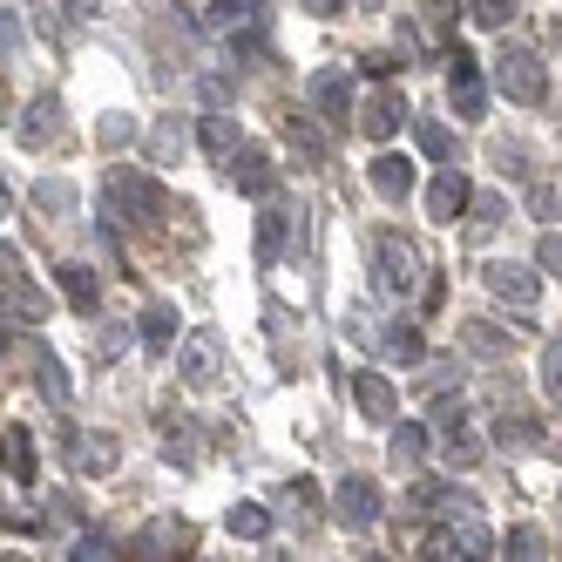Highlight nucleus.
Instances as JSON below:
<instances>
[{"label": "nucleus", "instance_id": "nucleus-32", "mask_svg": "<svg viewBox=\"0 0 562 562\" xmlns=\"http://www.w3.org/2000/svg\"><path fill=\"white\" fill-rule=\"evenodd\" d=\"M285 211H265L258 217V265H278V251H285Z\"/></svg>", "mask_w": 562, "mask_h": 562}, {"label": "nucleus", "instance_id": "nucleus-11", "mask_svg": "<svg viewBox=\"0 0 562 562\" xmlns=\"http://www.w3.org/2000/svg\"><path fill=\"white\" fill-rule=\"evenodd\" d=\"M14 136H21V149H48V143L61 136V95H34V102L14 115Z\"/></svg>", "mask_w": 562, "mask_h": 562}, {"label": "nucleus", "instance_id": "nucleus-2", "mask_svg": "<svg viewBox=\"0 0 562 562\" xmlns=\"http://www.w3.org/2000/svg\"><path fill=\"white\" fill-rule=\"evenodd\" d=\"M495 89H502L508 102H521V109H536V102L549 95L542 55H536V48H502V55H495Z\"/></svg>", "mask_w": 562, "mask_h": 562}, {"label": "nucleus", "instance_id": "nucleus-13", "mask_svg": "<svg viewBox=\"0 0 562 562\" xmlns=\"http://www.w3.org/2000/svg\"><path fill=\"white\" fill-rule=\"evenodd\" d=\"M333 508H339V521H346V529H373V521H380V488H373L367 474H346Z\"/></svg>", "mask_w": 562, "mask_h": 562}, {"label": "nucleus", "instance_id": "nucleus-39", "mask_svg": "<svg viewBox=\"0 0 562 562\" xmlns=\"http://www.w3.org/2000/svg\"><path fill=\"white\" fill-rule=\"evenodd\" d=\"M420 8H427V34H434V42H440V34L454 27V14H461V0H420Z\"/></svg>", "mask_w": 562, "mask_h": 562}, {"label": "nucleus", "instance_id": "nucleus-35", "mask_svg": "<svg viewBox=\"0 0 562 562\" xmlns=\"http://www.w3.org/2000/svg\"><path fill=\"white\" fill-rule=\"evenodd\" d=\"M502 211H508L502 196H474V204H468V231H474V237H488V231L502 224Z\"/></svg>", "mask_w": 562, "mask_h": 562}, {"label": "nucleus", "instance_id": "nucleus-44", "mask_svg": "<svg viewBox=\"0 0 562 562\" xmlns=\"http://www.w3.org/2000/svg\"><path fill=\"white\" fill-rule=\"evenodd\" d=\"M164 461H177V468H190V461H196V448H190V434H170V448H164Z\"/></svg>", "mask_w": 562, "mask_h": 562}, {"label": "nucleus", "instance_id": "nucleus-12", "mask_svg": "<svg viewBox=\"0 0 562 562\" xmlns=\"http://www.w3.org/2000/svg\"><path fill=\"white\" fill-rule=\"evenodd\" d=\"M468 204H474V183H468L461 170H440V177L427 183V217H434V224L468 217Z\"/></svg>", "mask_w": 562, "mask_h": 562}, {"label": "nucleus", "instance_id": "nucleus-17", "mask_svg": "<svg viewBox=\"0 0 562 562\" xmlns=\"http://www.w3.org/2000/svg\"><path fill=\"white\" fill-rule=\"evenodd\" d=\"M346 386H352V400H359V414H367V420H393L400 414V393H393L386 373H352Z\"/></svg>", "mask_w": 562, "mask_h": 562}, {"label": "nucleus", "instance_id": "nucleus-7", "mask_svg": "<svg viewBox=\"0 0 562 562\" xmlns=\"http://www.w3.org/2000/svg\"><path fill=\"white\" fill-rule=\"evenodd\" d=\"M488 292H495L502 305H515V312H536L542 278H536L529 265H515V258H495V265H488Z\"/></svg>", "mask_w": 562, "mask_h": 562}, {"label": "nucleus", "instance_id": "nucleus-37", "mask_svg": "<svg viewBox=\"0 0 562 562\" xmlns=\"http://www.w3.org/2000/svg\"><path fill=\"white\" fill-rule=\"evenodd\" d=\"M109 555H123V549H115V536H102V529H89L75 542V562H109Z\"/></svg>", "mask_w": 562, "mask_h": 562}, {"label": "nucleus", "instance_id": "nucleus-9", "mask_svg": "<svg viewBox=\"0 0 562 562\" xmlns=\"http://www.w3.org/2000/svg\"><path fill=\"white\" fill-rule=\"evenodd\" d=\"M305 102L318 123H346V109H352V75L346 68H318L312 82H305Z\"/></svg>", "mask_w": 562, "mask_h": 562}, {"label": "nucleus", "instance_id": "nucleus-27", "mask_svg": "<svg viewBox=\"0 0 562 562\" xmlns=\"http://www.w3.org/2000/svg\"><path fill=\"white\" fill-rule=\"evenodd\" d=\"M461 339H468V352H474V359H502V352L515 346V333L488 326V318H474V326H461Z\"/></svg>", "mask_w": 562, "mask_h": 562}, {"label": "nucleus", "instance_id": "nucleus-23", "mask_svg": "<svg viewBox=\"0 0 562 562\" xmlns=\"http://www.w3.org/2000/svg\"><path fill=\"white\" fill-rule=\"evenodd\" d=\"M196 143H204V156L224 170L237 156V115H204V130H196Z\"/></svg>", "mask_w": 562, "mask_h": 562}, {"label": "nucleus", "instance_id": "nucleus-46", "mask_svg": "<svg viewBox=\"0 0 562 562\" xmlns=\"http://www.w3.org/2000/svg\"><path fill=\"white\" fill-rule=\"evenodd\" d=\"M68 8H75V14H95V0H68Z\"/></svg>", "mask_w": 562, "mask_h": 562}, {"label": "nucleus", "instance_id": "nucleus-19", "mask_svg": "<svg viewBox=\"0 0 562 562\" xmlns=\"http://www.w3.org/2000/svg\"><path fill=\"white\" fill-rule=\"evenodd\" d=\"M495 440H502V448H515V454H529V448H542V420L502 400V414H495Z\"/></svg>", "mask_w": 562, "mask_h": 562}, {"label": "nucleus", "instance_id": "nucleus-4", "mask_svg": "<svg viewBox=\"0 0 562 562\" xmlns=\"http://www.w3.org/2000/svg\"><path fill=\"white\" fill-rule=\"evenodd\" d=\"M211 34H224L237 55L258 48V34H265V0H211Z\"/></svg>", "mask_w": 562, "mask_h": 562}, {"label": "nucleus", "instance_id": "nucleus-6", "mask_svg": "<svg viewBox=\"0 0 562 562\" xmlns=\"http://www.w3.org/2000/svg\"><path fill=\"white\" fill-rule=\"evenodd\" d=\"M196 542V529L183 515H156V521H143L136 529V542H130V555H143V562H170V555H183Z\"/></svg>", "mask_w": 562, "mask_h": 562}, {"label": "nucleus", "instance_id": "nucleus-47", "mask_svg": "<svg viewBox=\"0 0 562 562\" xmlns=\"http://www.w3.org/2000/svg\"><path fill=\"white\" fill-rule=\"evenodd\" d=\"M0 271H14V251H8V245H0Z\"/></svg>", "mask_w": 562, "mask_h": 562}, {"label": "nucleus", "instance_id": "nucleus-26", "mask_svg": "<svg viewBox=\"0 0 562 562\" xmlns=\"http://www.w3.org/2000/svg\"><path fill=\"white\" fill-rule=\"evenodd\" d=\"M427 448H434V434H427L420 420H400V427H393V461H400V468H420Z\"/></svg>", "mask_w": 562, "mask_h": 562}, {"label": "nucleus", "instance_id": "nucleus-20", "mask_svg": "<svg viewBox=\"0 0 562 562\" xmlns=\"http://www.w3.org/2000/svg\"><path fill=\"white\" fill-rule=\"evenodd\" d=\"M285 143H292V156H299V164H326V156H333L326 130H318L312 115H285Z\"/></svg>", "mask_w": 562, "mask_h": 562}, {"label": "nucleus", "instance_id": "nucleus-36", "mask_svg": "<svg viewBox=\"0 0 562 562\" xmlns=\"http://www.w3.org/2000/svg\"><path fill=\"white\" fill-rule=\"evenodd\" d=\"M414 136H420V149L434 156V164H454V130H440V123H420Z\"/></svg>", "mask_w": 562, "mask_h": 562}, {"label": "nucleus", "instance_id": "nucleus-10", "mask_svg": "<svg viewBox=\"0 0 562 562\" xmlns=\"http://www.w3.org/2000/svg\"><path fill=\"white\" fill-rule=\"evenodd\" d=\"M61 454H68V468H82V474H115V468H123L115 434H68Z\"/></svg>", "mask_w": 562, "mask_h": 562}, {"label": "nucleus", "instance_id": "nucleus-22", "mask_svg": "<svg viewBox=\"0 0 562 562\" xmlns=\"http://www.w3.org/2000/svg\"><path fill=\"white\" fill-rule=\"evenodd\" d=\"M34 380H42V400H48V407H68V400H75L68 367H61V359H55L48 346H34Z\"/></svg>", "mask_w": 562, "mask_h": 562}, {"label": "nucleus", "instance_id": "nucleus-18", "mask_svg": "<svg viewBox=\"0 0 562 562\" xmlns=\"http://www.w3.org/2000/svg\"><path fill=\"white\" fill-rule=\"evenodd\" d=\"M0 318H27V326H42L48 318V299L27 285V278H8L0 271Z\"/></svg>", "mask_w": 562, "mask_h": 562}, {"label": "nucleus", "instance_id": "nucleus-1", "mask_svg": "<svg viewBox=\"0 0 562 562\" xmlns=\"http://www.w3.org/2000/svg\"><path fill=\"white\" fill-rule=\"evenodd\" d=\"M109 217L156 224V217H170V196L156 190V177H143V170H115L109 177Z\"/></svg>", "mask_w": 562, "mask_h": 562}, {"label": "nucleus", "instance_id": "nucleus-38", "mask_svg": "<svg viewBox=\"0 0 562 562\" xmlns=\"http://www.w3.org/2000/svg\"><path fill=\"white\" fill-rule=\"evenodd\" d=\"M427 393L440 400V393H461V367H454V359H434V367H427Z\"/></svg>", "mask_w": 562, "mask_h": 562}, {"label": "nucleus", "instance_id": "nucleus-40", "mask_svg": "<svg viewBox=\"0 0 562 562\" xmlns=\"http://www.w3.org/2000/svg\"><path fill=\"white\" fill-rule=\"evenodd\" d=\"M481 27H508L515 21V0H474V8H468Z\"/></svg>", "mask_w": 562, "mask_h": 562}, {"label": "nucleus", "instance_id": "nucleus-28", "mask_svg": "<svg viewBox=\"0 0 562 562\" xmlns=\"http://www.w3.org/2000/svg\"><path fill=\"white\" fill-rule=\"evenodd\" d=\"M278 495H285V521H292V529H312V521H318V488H312V481H285Z\"/></svg>", "mask_w": 562, "mask_h": 562}, {"label": "nucleus", "instance_id": "nucleus-8", "mask_svg": "<svg viewBox=\"0 0 562 562\" xmlns=\"http://www.w3.org/2000/svg\"><path fill=\"white\" fill-rule=\"evenodd\" d=\"M448 102L461 115H481L488 109V82H481V61L468 48H448Z\"/></svg>", "mask_w": 562, "mask_h": 562}, {"label": "nucleus", "instance_id": "nucleus-45", "mask_svg": "<svg viewBox=\"0 0 562 562\" xmlns=\"http://www.w3.org/2000/svg\"><path fill=\"white\" fill-rule=\"evenodd\" d=\"M346 8V0H305V14H318V21H326V14H339Z\"/></svg>", "mask_w": 562, "mask_h": 562}, {"label": "nucleus", "instance_id": "nucleus-33", "mask_svg": "<svg viewBox=\"0 0 562 562\" xmlns=\"http://www.w3.org/2000/svg\"><path fill=\"white\" fill-rule=\"evenodd\" d=\"M495 555H515V562H536V555H549V542H542V529H508V542H495Z\"/></svg>", "mask_w": 562, "mask_h": 562}, {"label": "nucleus", "instance_id": "nucleus-24", "mask_svg": "<svg viewBox=\"0 0 562 562\" xmlns=\"http://www.w3.org/2000/svg\"><path fill=\"white\" fill-rule=\"evenodd\" d=\"M55 278H61V299H68L75 312H95V305H102V285H95L89 265H61Z\"/></svg>", "mask_w": 562, "mask_h": 562}, {"label": "nucleus", "instance_id": "nucleus-43", "mask_svg": "<svg viewBox=\"0 0 562 562\" xmlns=\"http://www.w3.org/2000/svg\"><path fill=\"white\" fill-rule=\"evenodd\" d=\"M536 265L562 278V231H542V245H536Z\"/></svg>", "mask_w": 562, "mask_h": 562}, {"label": "nucleus", "instance_id": "nucleus-16", "mask_svg": "<svg viewBox=\"0 0 562 562\" xmlns=\"http://www.w3.org/2000/svg\"><path fill=\"white\" fill-rule=\"evenodd\" d=\"M367 183L386 196V204H407V190H414V164H407V156H393V149H380L373 164H367Z\"/></svg>", "mask_w": 562, "mask_h": 562}, {"label": "nucleus", "instance_id": "nucleus-3", "mask_svg": "<svg viewBox=\"0 0 562 562\" xmlns=\"http://www.w3.org/2000/svg\"><path fill=\"white\" fill-rule=\"evenodd\" d=\"M373 278H380L386 299H407V292L420 285V251H414L400 231H380V237H373Z\"/></svg>", "mask_w": 562, "mask_h": 562}, {"label": "nucleus", "instance_id": "nucleus-29", "mask_svg": "<svg viewBox=\"0 0 562 562\" xmlns=\"http://www.w3.org/2000/svg\"><path fill=\"white\" fill-rule=\"evenodd\" d=\"M224 521H231V536H245V542H265L271 536V508L265 502H237Z\"/></svg>", "mask_w": 562, "mask_h": 562}, {"label": "nucleus", "instance_id": "nucleus-25", "mask_svg": "<svg viewBox=\"0 0 562 562\" xmlns=\"http://www.w3.org/2000/svg\"><path fill=\"white\" fill-rule=\"evenodd\" d=\"M380 352L400 359V367H420V359H427V339H420V326H386V333H380Z\"/></svg>", "mask_w": 562, "mask_h": 562}, {"label": "nucleus", "instance_id": "nucleus-42", "mask_svg": "<svg viewBox=\"0 0 562 562\" xmlns=\"http://www.w3.org/2000/svg\"><path fill=\"white\" fill-rule=\"evenodd\" d=\"M34 204H42V211H68V204H75V190H68L61 177H48L42 190H34Z\"/></svg>", "mask_w": 562, "mask_h": 562}, {"label": "nucleus", "instance_id": "nucleus-14", "mask_svg": "<svg viewBox=\"0 0 562 562\" xmlns=\"http://www.w3.org/2000/svg\"><path fill=\"white\" fill-rule=\"evenodd\" d=\"M427 555H495V536H488V521H481V515H454L448 536H440Z\"/></svg>", "mask_w": 562, "mask_h": 562}, {"label": "nucleus", "instance_id": "nucleus-5", "mask_svg": "<svg viewBox=\"0 0 562 562\" xmlns=\"http://www.w3.org/2000/svg\"><path fill=\"white\" fill-rule=\"evenodd\" d=\"M177 373H183V386H217V373H224V339L217 333H183L177 339Z\"/></svg>", "mask_w": 562, "mask_h": 562}, {"label": "nucleus", "instance_id": "nucleus-21", "mask_svg": "<svg viewBox=\"0 0 562 562\" xmlns=\"http://www.w3.org/2000/svg\"><path fill=\"white\" fill-rule=\"evenodd\" d=\"M400 123H407V102H400V95H373L367 109H359V130H367L373 143H386Z\"/></svg>", "mask_w": 562, "mask_h": 562}, {"label": "nucleus", "instance_id": "nucleus-30", "mask_svg": "<svg viewBox=\"0 0 562 562\" xmlns=\"http://www.w3.org/2000/svg\"><path fill=\"white\" fill-rule=\"evenodd\" d=\"M0 440H8V448H0V468H8L21 488H27V481H34V440H27L21 427H14V434H0Z\"/></svg>", "mask_w": 562, "mask_h": 562}, {"label": "nucleus", "instance_id": "nucleus-41", "mask_svg": "<svg viewBox=\"0 0 562 562\" xmlns=\"http://www.w3.org/2000/svg\"><path fill=\"white\" fill-rule=\"evenodd\" d=\"M542 386H549V400H562V339L542 346Z\"/></svg>", "mask_w": 562, "mask_h": 562}, {"label": "nucleus", "instance_id": "nucleus-48", "mask_svg": "<svg viewBox=\"0 0 562 562\" xmlns=\"http://www.w3.org/2000/svg\"><path fill=\"white\" fill-rule=\"evenodd\" d=\"M8 204H14V196H8V183H0V217H8Z\"/></svg>", "mask_w": 562, "mask_h": 562}, {"label": "nucleus", "instance_id": "nucleus-15", "mask_svg": "<svg viewBox=\"0 0 562 562\" xmlns=\"http://www.w3.org/2000/svg\"><path fill=\"white\" fill-rule=\"evenodd\" d=\"M224 177L245 190V196H271V190H278V170H271V156H265V149H237L231 164H224Z\"/></svg>", "mask_w": 562, "mask_h": 562}, {"label": "nucleus", "instance_id": "nucleus-31", "mask_svg": "<svg viewBox=\"0 0 562 562\" xmlns=\"http://www.w3.org/2000/svg\"><path fill=\"white\" fill-rule=\"evenodd\" d=\"M143 346H149V352H170V346H177V312H170V305H149V312H143Z\"/></svg>", "mask_w": 562, "mask_h": 562}, {"label": "nucleus", "instance_id": "nucleus-34", "mask_svg": "<svg viewBox=\"0 0 562 562\" xmlns=\"http://www.w3.org/2000/svg\"><path fill=\"white\" fill-rule=\"evenodd\" d=\"M190 143V130H183V115H164V123H156V136H149V156L156 164H170V156Z\"/></svg>", "mask_w": 562, "mask_h": 562}]
</instances>
